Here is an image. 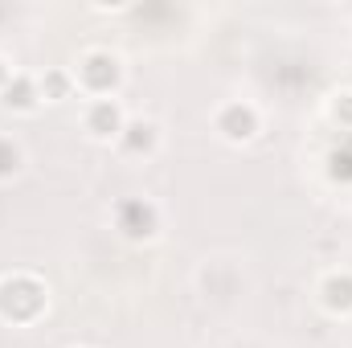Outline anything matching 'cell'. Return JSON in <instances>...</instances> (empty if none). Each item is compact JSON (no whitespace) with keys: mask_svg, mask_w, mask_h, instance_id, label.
<instances>
[{"mask_svg":"<svg viewBox=\"0 0 352 348\" xmlns=\"http://www.w3.org/2000/svg\"><path fill=\"white\" fill-rule=\"evenodd\" d=\"M66 90V78L62 74H50V94H62Z\"/></svg>","mask_w":352,"mask_h":348,"instance_id":"11","label":"cell"},{"mask_svg":"<svg viewBox=\"0 0 352 348\" xmlns=\"http://www.w3.org/2000/svg\"><path fill=\"white\" fill-rule=\"evenodd\" d=\"M336 119H352V94H344V98L336 102Z\"/></svg>","mask_w":352,"mask_h":348,"instance_id":"10","label":"cell"},{"mask_svg":"<svg viewBox=\"0 0 352 348\" xmlns=\"http://www.w3.org/2000/svg\"><path fill=\"white\" fill-rule=\"evenodd\" d=\"M0 94H4V102H8V107H21V111H25V107H33V98H37L29 78H12Z\"/></svg>","mask_w":352,"mask_h":348,"instance_id":"7","label":"cell"},{"mask_svg":"<svg viewBox=\"0 0 352 348\" xmlns=\"http://www.w3.org/2000/svg\"><path fill=\"white\" fill-rule=\"evenodd\" d=\"M119 226L131 234V238H148L156 230V209L148 201H123L119 209Z\"/></svg>","mask_w":352,"mask_h":348,"instance_id":"2","label":"cell"},{"mask_svg":"<svg viewBox=\"0 0 352 348\" xmlns=\"http://www.w3.org/2000/svg\"><path fill=\"white\" fill-rule=\"evenodd\" d=\"M324 303H328L332 312H349L352 307V279L349 274H332V279L324 283Z\"/></svg>","mask_w":352,"mask_h":348,"instance_id":"6","label":"cell"},{"mask_svg":"<svg viewBox=\"0 0 352 348\" xmlns=\"http://www.w3.org/2000/svg\"><path fill=\"white\" fill-rule=\"evenodd\" d=\"M90 131L94 135H115V131H123V119H119V107L115 102H94V111H90Z\"/></svg>","mask_w":352,"mask_h":348,"instance_id":"5","label":"cell"},{"mask_svg":"<svg viewBox=\"0 0 352 348\" xmlns=\"http://www.w3.org/2000/svg\"><path fill=\"white\" fill-rule=\"evenodd\" d=\"M123 131H127V140H123V144H127L131 152L152 148V127H148V123H131V127H123Z\"/></svg>","mask_w":352,"mask_h":348,"instance_id":"8","label":"cell"},{"mask_svg":"<svg viewBox=\"0 0 352 348\" xmlns=\"http://www.w3.org/2000/svg\"><path fill=\"white\" fill-rule=\"evenodd\" d=\"M82 78H87L94 90H107V87H115L119 66H115V58H107V54H90L87 66H82Z\"/></svg>","mask_w":352,"mask_h":348,"instance_id":"4","label":"cell"},{"mask_svg":"<svg viewBox=\"0 0 352 348\" xmlns=\"http://www.w3.org/2000/svg\"><path fill=\"white\" fill-rule=\"evenodd\" d=\"M45 303V291L33 283V279H8L0 287V312L8 320H33Z\"/></svg>","mask_w":352,"mask_h":348,"instance_id":"1","label":"cell"},{"mask_svg":"<svg viewBox=\"0 0 352 348\" xmlns=\"http://www.w3.org/2000/svg\"><path fill=\"white\" fill-rule=\"evenodd\" d=\"M8 87V70H4V62H0V90Z\"/></svg>","mask_w":352,"mask_h":348,"instance_id":"12","label":"cell"},{"mask_svg":"<svg viewBox=\"0 0 352 348\" xmlns=\"http://www.w3.org/2000/svg\"><path fill=\"white\" fill-rule=\"evenodd\" d=\"M217 127H221L230 140H250V135H254V127H258V119H254V111H250V107L234 102V107H226V111H221Z\"/></svg>","mask_w":352,"mask_h":348,"instance_id":"3","label":"cell"},{"mask_svg":"<svg viewBox=\"0 0 352 348\" xmlns=\"http://www.w3.org/2000/svg\"><path fill=\"white\" fill-rule=\"evenodd\" d=\"M16 160H21V156H16V148H12L8 140H0V176L12 173V168H16Z\"/></svg>","mask_w":352,"mask_h":348,"instance_id":"9","label":"cell"}]
</instances>
